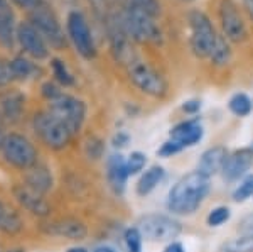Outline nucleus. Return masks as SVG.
I'll return each mask as SVG.
<instances>
[{"instance_id": "nucleus-21", "label": "nucleus", "mask_w": 253, "mask_h": 252, "mask_svg": "<svg viewBox=\"0 0 253 252\" xmlns=\"http://www.w3.org/2000/svg\"><path fill=\"white\" fill-rule=\"evenodd\" d=\"M2 113L9 122H17L24 110V95L19 92H7L0 99Z\"/></svg>"}, {"instance_id": "nucleus-31", "label": "nucleus", "mask_w": 253, "mask_h": 252, "mask_svg": "<svg viewBox=\"0 0 253 252\" xmlns=\"http://www.w3.org/2000/svg\"><path fill=\"white\" fill-rule=\"evenodd\" d=\"M230 217H231L230 208H226V206H218V208L211 210L206 222L210 227H219V225H223L224 222L230 220Z\"/></svg>"}, {"instance_id": "nucleus-36", "label": "nucleus", "mask_w": 253, "mask_h": 252, "mask_svg": "<svg viewBox=\"0 0 253 252\" xmlns=\"http://www.w3.org/2000/svg\"><path fill=\"white\" fill-rule=\"evenodd\" d=\"M101 151H103V144H101V141L96 139V137H91V139L88 141V144H86L88 156L93 157V159H98V157L101 156Z\"/></svg>"}, {"instance_id": "nucleus-27", "label": "nucleus", "mask_w": 253, "mask_h": 252, "mask_svg": "<svg viewBox=\"0 0 253 252\" xmlns=\"http://www.w3.org/2000/svg\"><path fill=\"white\" fill-rule=\"evenodd\" d=\"M230 110L238 117H247L252 112V100L245 93H235L230 99Z\"/></svg>"}, {"instance_id": "nucleus-24", "label": "nucleus", "mask_w": 253, "mask_h": 252, "mask_svg": "<svg viewBox=\"0 0 253 252\" xmlns=\"http://www.w3.org/2000/svg\"><path fill=\"white\" fill-rule=\"evenodd\" d=\"M9 64H10L12 80H29L36 73H39V68L26 58H15Z\"/></svg>"}, {"instance_id": "nucleus-13", "label": "nucleus", "mask_w": 253, "mask_h": 252, "mask_svg": "<svg viewBox=\"0 0 253 252\" xmlns=\"http://www.w3.org/2000/svg\"><path fill=\"white\" fill-rule=\"evenodd\" d=\"M17 41L22 46V50L34 59H46L49 56L46 39L29 22H22L17 26Z\"/></svg>"}, {"instance_id": "nucleus-17", "label": "nucleus", "mask_w": 253, "mask_h": 252, "mask_svg": "<svg viewBox=\"0 0 253 252\" xmlns=\"http://www.w3.org/2000/svg\"><path fill=\"white\" fill-rule=\"evenodd\" d=\"M228 157V151L223 146H214V148H210L208 151L203 152L201 159H199L198 164V171L203 173L205 176H214L223 169L224 162H226Z\"/></svg>"}, {"instance_id": "nucleus-50", "label": "nucleus", "mask_w": 253, "mask_h": 252, "mask_svg": "<svg viewBox=\"0 0 253 252\" xmlns=\"http://www.w3.org/2000/svg\"><path fill=\"white\" fill-rule=\"evenodd\" d=\"M3 213H5V208H3V206H2V203H0V223H2Z\"/></svg>"}, {"instance_id": "nucleus-39", "label": "nucleus", "mask_w": 253, "mask_h": 252, "mask_svg": "<svg viewBox=\"0 0 253 252\" xmlns=\"http://www.w3.org/2000/svg\"><path fill=\"white\" fill-rule=\"evenodd\" d=\"M61 93V90L58 87H56L54 83H51V81H47V83H44L42 85V95L46 97L47 100H52V99H56Z\"/></svg>"}, {"instance_id": "nucleus-44", "label": "nucleus", "mask_w": 253, "mask_h": 252, "mask_svg": "<svg viewBox=\"0 0 253 252\" xmlns=\"http://www.w3.org/2000/svg\"><path fill=\"white\" fill-rule=\"evenodd\" d=\"M89 3H91L96 10H101L105 7V3H107V0H89Z\"/></svg>"}, {"instance_id": "nucleus-29", "label": "nucleus", "mask_w": 253, "mask_h": 252, "mask_svg": "<svg viewBox=\"0 0 253 252\" xmlns=\"http://www.w3.org/2000/svg\"><path fill=\"white\" fill-rule=\"evenodd\" d=\"M0 229L5 234H17L20 229H22V222H20V217L15 212H7L3 213L2 223H0Z\"/></svg>"}, {"instance_id": "nucleus-49", "label": "nucleus", "mask_w": 253, "mask_h": 252, "mask_svg": "<svg viewBox=\"0 0 253 252\" xmlns=\"http://www.w3.org/2000/svg\"><path fill=\"white\" fill-rule=\"evenodd\" d=\"M68 252H88L84 247H71V249H68Z\"/></svg>"}, {"instance_id": "nucleus-43", "label": "nucleus", "mask_w": 253, "mask_h": 252, "mask_svg": "<svg viewBox=\"0 0 253 252\" xmlns=\"http://www.w3.org/2000/svg\"><path fill=\"white\" fill-rule=\"evenodd\" d=\"M164 252H184V247H182L181 242H170L164 249Z\"/></svg>"}, {"instance_id": "nucleus-2", "label": "nucleus", "mask_w": 253, "mask_h": 252, "mask_svg": "<svg viewBox=\"0 0 253 252\" xmlns=\"http://www.w3.org/2000/svg\"><path fill=\"white\" fill-rule=\"evenodd\" d=\"M120 20L126 34L133 41H137V43H162V31L157 26L156 20H154V17L142 9H138L133 3H126Z\"/></svg>"}, {"instance_id": "nucleus-47", "label": "nucleus", "mask_w": 253, "mask_h": 252, "mask_svg": "<svg viewBox=\"0 0 253 252\" xmlns=\"http://www.w3.org/2000/svg\"><path fill=\"white\" fill-rule=\"evenodd\" d=\"M93 252H115L112 249V247H108V246H101V247H96Z\"/></svg>"}, {"instance_id": "nucleus-35", "label": "nucleus", "mask_w": 253, "mask_h": 252, "mask_svg": "<svg viewBox=\"0 0 253 252\" xmlns=\"http://www.w3.org/2000/svg\"><path fill=\"white\" fill-rule=\"evenodd\" d=\"M181 151H182V146L170 139V141H167V142L162 144V148L159 149L157 154H159V156H162V157H170V156H174V154H177Z\"/></svg>"}, {"instance_id": "nucleus-45", "label": "nucleus", "mask_w": 253, "mask_h": 252, "mask_svg": "<svg viewBox=\"0 0 253 252\" xmlns=\"http://www.w3.org/2000/svg\"><path fill=\"white\" fill-rule=\"evenodd\" d=\"M243 5H245V9H247L248 15L253 19V0H243Z\"/></svg>"}, {"instance_id": "nucleus-48", "label": "nucleus", "mask_w": 253, "mask_h": 252, "mask_svg": "<svg viewBox=\"0 0 253 252\" xmlns=\"http://www.w3.org/2000/svg\"><path fill=\"white\" fill-rule=\"evenodd\" d=\"M7 9H10V7H9V2H7V0H0V12H2V10H7Z\"/></svg>"}, {"instance_id": "nucleus-28", "label": "nucleus", "mask_w": 253, "mask_h": 252, "mask_svg": "<svg viewBox=\"0 0 253 252\" xmlns=\"http://www.w3.org/2000/svg\"><path fill=\"white\" fill-rule=\"evenodd\" d=\"M51 66H52V73H54L56 80H58L61 85H64V87H69V85L75 83V80H73V75L69 73L68 66L61 59H52L51 61Z\"/></svg>"}, {"instance_id": "nucleus-42", "label": "nucleus", "mask_w": 253, "mask_h": 252, "mask_svg": "<svg viewBox=\"0 0 253 252\" xmlns=\"http://www.w3.org/2000/svg\"><path fill=\"white\" fill-rule=\"evenodd\" d=\"M128 144V136L124 132H118L115 137H113V146L115 148H124V146Z\"/></svg>"}, {"instance_id": "nucleus-5", "label": "nucleus", "mask_w": 253, "mask_h": 252, "mask_svg": "<svg viewBox=\"0 0 253 252\" xmlns=\"http://www.w3.org/2000/svg\"><path fill=\"white\" fill-rule=\"evenodd\" d=\"M32 125H34V131L41 137V141L52 149H63L64 146L69 144L73 137L66 125L51 112L38 113L32 120Z\"/></svg>"}, {"instance_id": "nucleus-14", "label": "nucleus", "mask_w": 253, "mask_h": 252, "mask_svg": "<svg viewBox=\"0 0 253 252\" xmlns=\"http://www.w3.org/2000/svg\"><path fill=\"white\" fill-rule=\"evenodd\" d=\"M253 164V149L243 148L235 151L226 157V162L223 166V178L226 181H236L243 176Z\"/></svg>"}, {"instance_id": "nucleus-15", "label": "nucleus", "mask_w": 253, "mask_h": 252, "mask_svg": "<svg viewBox=\"0 0 253 252\" xmlns=\"http://www.w3.org/2000/svg\"><path fill=\"white\" fill-rule=\"evenodd\" d=\"M42 230L46 234L71 239V241H81V239H84L88 234L86 225H84L83 222L76 220V218H59V220L44 225Z\"/></svg>"}, {"instance_id": "nucleus-11", "label": "nucleus", "mask_w": 253, "mask_h": 252, "mask_svg": "<svg viewBox=\"0 0 253 252\" xmlns=\"http://www.w3.org/2000/svg\"><path fill=\"white\" fill-rule=\"evenodd\" d=\"M108 41L110 50H112L113 58L118 64L130 66L135 61V51L132 46V38L126 34V31L122 26L120 19H113L108 27Z\"/></svg>"}, {"instance_id": "nucleus-38", "label": "nucleus", "mask_w": 253, "mask_h": 252, "mask_svg": "<svg viewBox=\"0 0 253 252\" xmlns=\"http://www.w3.org/2000/svg\"><path fill=\"white\" fill-rule=\"evenodd\" d=\"M240 234L242 235H253V213L245 217L242 222H240V227H238Z\"/></svg>"}, {"instance_id": "nucleus-10", "label": "nucleus", "mask_w": 253, "mask_h": 252, "mask_svg": "<svg viewBox=\"0 0 253 252\" xmlns=\"http://www.w3.org/2000/svg\"><path fill=\"white\" fill-rule=\"evenodd\" d=\"M68 36L71 43L75 44L76 51L83 56L84 59H93L96 56V46L93 34L89 31V26L81 12L73 10L68 15Z\"/></svg>"}, {"instance_id": "nucleus-19", "label": "nucleus", "mask_w": 253, "mask_h": 252, "mask_svg": "<svg viewBox=\"0 0 253 252\" xmlns=\"http://www.w3.org/2000/svg\"><path fill=\"white\" fill-rule=\"evenodd\" d=\"M107 168H108L107 176H108L110 186H112V190L117 195H122L125 190L126 178L130 176L128 171H126V161L120 154H113V156H110Z\"/></svg>"}, {"instance_id": "nucleus-3", "label": "nucleus", "mask_w": 253, "mask_h": 252, "mask_svg": "<svg viewBox=\"0 0 253 252\" xmlns=\"http://www.w3.org/2000/svg\"><path fill=\"white\" fill-rule=\"evenodd\" d=\"M189 27H191V50L198 58H210L213 46L216 43V34L210 17L201 10H193L189 14Z\"/></svg>"}, {"instance_id": "nucleus-8", "label": "nucleus", "mask_w": 253, "mask_h": 252, "mask_svg": "<svg viewBox=\"0 0 253 252\" xmlns=\"http://www.w3.org/2000/svg\"><path fill=\"white\" fill-rule=\"evenodd\" d=\"M128 76L132 83L135 85L138 90L150 97H164L167 92V83L161 76V73L154 70L150 64L144 61L135 59L128 66Z\"/></svg>"}, {"instance_id": "nucleus-18", "label": "nucleus", "mask_w": 253, "mask_h": 252, "mask_svg": "<svg viewBox=\"0 0 253 252\" xmlns=\"http://www.w3.org/2000/svg\"><path fill=\"white\" fill-rule=\"evenodd\" d=\"M170 137L172 141H175L177 144L182 146V149L187 146H194L201 141L203 137V127L199 125L198 120H187L181 122L170 131Z\"/></svg>"}, {"instance_id": "nucleus-16", "label": "nucleus", "mask_w": 253, "mask_h": 252, "mask_svg": "<svg viewBox=\"0 0 253 252\" xmlns=\"http://www.w3.org/2000/svg\"><path fill=\"white\" fill-rule=\"evenodd\" d=\"M14 195L20 205L26 210H29L31 213L39 215V217H46V215H49V212H51V206L44 200V195L27 188L26 185L17 186V188L14 190Z\"/></svg>"}, {"instance_id": "nucleus-46", "label": "nucleus", "mask_w": 253, "mask_h": 252, "mask_svg": "<svg viewBox=\"0 0 253 252\" xmlns=\"http://www.w3.org/2000/svg\"><path fill=\"white\" fill-rule=\"evenodd\" d=\"M3 139H5V136H3V117H2V113H0V148H2Z\"/></svg>"}, {"instance_id": "nucleus-4", "label": "nucleus", "mask_w": 253, "mask_h": 252, "mask_svg": "<svg viewBox=\"0 0 253 252\" xmlns=\"http://www.w3.org/2000/svg\"><path fill=\"white\" fill-rule=\"evenodd\" d=\"M49 112L63 122L71 134H76L81 129L86 117V105L80 99L61 92L56 99L49 100Z\"/></svg>"}, {"instance_id": "nucleus-7", "label": "nucleus", "mask_w": 253, "mask_h": 252, "mask_svg": "<svg viewBox=\"0 0 253 252\" xmlns=\"http://www.w3.org/2000/svg\"><path fill=\"white\" fill-rule=\"evenodd\" d=\"M29 24L38 29V32L46 39V43L51 44L56 50L66 46V36L61 27L58 17L54 15V12L49 9L47 3L38 7V9L29 12Z\"/></svg>"}, {"instance_id": "nucleus-26", "label": "nucleus", "mask_w": 253, "mask_h": 252, "mask_svg": "<svg viewBox=\"0 0 253 252\" xmlns=\"http://www.w3.org/2000/svg\"><path fill=\"white\" fill-rule=\"evenodd\" d=\"M219 252H253V235H240L223 242Z\"/></svg>"}, {"instance_id": "nucleus-25", "label": "nucleus", "mask_w": 253, "mask_h": 252, "mask_svg": "<svg viewBox=\"0 0 253 252\" xmlns=\"http://www.w3.org/2000/svg\"><path fill=\"white\" fill-rule=\"evenodd\" d=\"M210 59L213 61V64H216V66H224V64L230 63L231 50H230V44H228V39L224 38V36L218 34L216 43L213 46V51H211Z\"/></svg>"}, {"instance_id": "nucleus-6", "label": "nucleus", "mask_w": 253, "mask_h": 252, "mask_svg": "<svg viewBox=\"0 0 253 252\" xmlns=\"http://www.w3.org/2000/svg\"><path fill=\"white\" fill-rule=\"evenodd\" d=\"M2 154L9 164L17 169H24V171L32 168L38 161V151H36L34 144L20 134L5 136L2 142Z\"/></svg>"}, {"instance_id": "nucleus-22", "label": "nucleus", "mask_w": 253, "mask_h": 252, "mask_svg": "<svg viewBox=\"0 0 253 252\" xmlns=\"http://www.w3.org/2000/svg\"><path fill=\"white\" fill-rule=\"evenodd\" d=\"M17 39V26H15L14 12L10 9L0 12V44L12 48Z\"/></svg>"}, {"instance_id": "nucleus-33", "label": "nucleus", "mask_w": 253, "mask_h": 252, "mask_svg": "<svg viewBox=\"0 0 253 252\" xmlns=\"http://www.w3.org/2000/svg\"><path fill=\"white\" fill-rule=\"evenodd\" d=\"M147 157L142 152H132V156L126 159V171L128 174H137L145 168Z\"/></svg>"}, {"instance_id": "nucleus-1", "label": "nucleus", "mask_w": 253, "mask_h": 252, "mask_svg": "<svg viewBox=\"0 0 253 252\" xmlns=\"http://www.w3.org/2000/svg\"><path fill=\"white\" fill-rule=\"evenodd\" d=\"M210 192V178L193 171L181 178L167 195V210L175 215H191L201 206Z\"/></svg>"}, {"instance_id": "nucleus-23", "label": "nucleus", "mask_w": 253, "mask_h": 252, "mask_svg": "<svg viewBox=\"0 0 253 252\" xmlns=\"http://www.w3.org/2000/svg\"><path fill=\"white\" fill-rule=\"evenodd\" d=\"M162 178H164V168L162 166H152V168H149L137 183V193L140 197L149 195L162 181Z\"/></svg>"}, {"instance_id": "nucleus-34", "label": "nucleus", "mask_w": 253, "mask_h": 252, "mask_svg": "<svg viewBox=\"0 0 253 252\" xmlns=\"http://www.w3.org/2000/svg\"><path fill=\"white\" fill-rule=\"evenodd\" d=\"M130 3H133V5H137L138 9H142L149 15H152L154 19L161 14V5H159L157 0H130Z\"/></svg>"}, {"instance_id": "nucleus-40", "label": "nucleus", "mask_w": 253, "mask_h": 252, "mask_svg": "<svg viewBox=\"0 0 253 252\" xmlns=\"http://www.w3.org/2000/svg\"><path fill=\"white\" fill-rule=\"evenodd\" d=\"M14 3H17L19 7H22V9H27V10H34L38 9V7L44 5V0H14Z\"/></svg>"}, {"instance_id": "nucleus-32", "label": "nucleus", "mask_w": 253, "mask_h": 252, "mask_svg": "<svg viewBox=\"0 0 253 252\" xmlns=\"http://www.w3.org/2000/svg\"><path fill=\"white\" fill-rule=\"evenodd\" d=\"M125 242L128 252H142V234L137 227L125 230Z\"/></svg>"}, {"instance_id": "nucleus-41", "label": "nucleus", "mask_w": 253, "mask_h": 252, "mask_svg": "<svg viewBox=\"0 0 253 252\" xmlns=\"http://www.w3.org/2000/svg\"><path fill=\"white\" fill-rule=\"evenodd\" d=\"M199 108H201V101L199 100H189L182 105V110L186 113H196V112H199Z\"/></svg>"}, {"instance_id": "nucleus-30", "label": "nucleus", "mask_w": 253, "mask_h": 252, "mask_svg": "<svg viewBox=\"0 0 253 252\" xmlns=\"http://www.w3.org/2000/svg\"><path fill=\"white\" fill-rule=\"evenodd\" d=\"M253 195V174L245 176L242 183L236 186V190L233 192V200L235 202H245L247 198H250Z\"/></svg>"}, {"instance_id": "nucleus-9", "label": "nucleus", "mask_w": 253, "mask_h": 252, "mask_svg": "<svg viewBox=\"0 0 253 252\" xmlns=\"http://www.w3.org/2000/svg\"><path fill=\"white\" fill-rule=\"evenodd\" d=\"M138 230H140L142 237L149 239V241H172L181 234L182 227L177 220L166 215H145L138 222Z\"/></svg>"}, {"instance_id": "nucleus-20", "label": "nucleus", "mask_w": 253, "mask_h": 252, "mask_svg": "<svg viewBox=\"0 0 253 252\" xmlns=\"http://www.w3.org/2000/svg\"><path fill=\"white\" fill-rule=\"evenodd\" d=\"M26 186L41 195H46L52 188V174L42 164H34L27 169L26 174Z\"/></svg>"}, {"instance_id": "nucleus-12", "label": "nucleus", "mask_w": 253, "mask_h": 252, "mask_svg": "<svg viewBox=\"0 0 253 252\" xmlns=\"http://www.w3.org/2000/svg\"><path fill=\"white\" fill-rule=\"evenodd\" d=\"M219 20H221L223 36L231 43H243L247 39V26H245L238 7L233 0H221L219 5Z\"/></svg>"}, {"instance_id": "nucleus-37", "label": "nucleus", "mask_w": 253, "mask_h": 252, "mask_svg": "<svg viewBox=\"0 0 253 252\" xmlns=\"http://www.w3.org/2000/svg\"><path fill=\"white\" fill-rule=\"evenodd\" d=\"M12 80V73H10V64L7 61H0V87L7 85Z\"/></svg>"}]
</instances>
